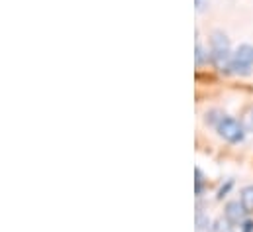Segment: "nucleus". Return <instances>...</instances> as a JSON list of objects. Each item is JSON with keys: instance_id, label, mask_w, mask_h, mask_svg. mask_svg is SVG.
<instances>
[{"instance_id": "5", "label": "nucleus", "mask_w": 253, "mask_h": 232, "mask_svg": "<svg viewBox=\"0 0 253 232\" xmlns=\"http://www.w3.org/2000/svg\"><path fill=\"white\" fill-rule=\"evenodd\" d=\"M194 232H214V221L208 217V213H204L198 205L196 209V217H194Z\"/></svg>"}, {"instance_id": "7", "label": "nucleus", "mask_w": 253, "mask_h": 232, "mask_svg": "<svg viewBox=\"0 0 253 232\" xmlns=\"http://www.w3.org/2000/svg\"><path fill=\"white\" fill-rule=\"evenodd\" d=\"M194 61H196V65H198V67L212 63V59H210V50H208V48H204L198 40H196V48H194Z\"/></svg>"}, {"instance_id": "10", "label": "nucleus", "mask_w": 253, "mask_h": 232, "mask_svg": "<svg viewBox=\"0 0 253 232\" xmlns=\"http://www.w3.org/2000/svg\"><path fill=\"white\" fill-rule=\"evenodd\" d=\"M242 124H244V128H246L248 134H253V105L244 111V115H242Z\"/></svg>"}, {"instance_id": "2", "label": "nucleus", "mask_w": 253, "mask_h": 232, "mask_svg": "<svg viewBox=\"0 0 253 232\" xmlns=\"http://www.w3.org/2000/svg\"><path fill=\"white\" fill-rule=\"evenodd\" d=\"M230 75L248 77L253 73V44H240L234 50V56L228 67Z\"/></svg>"}, {"instance_id": "11", "label": "nucleus", "mask_w": 253, "mask_h": 232, "mask_svg": "<svg viewBox=\"0 0 253 232\" xmlns=\"http://www.w3.org/2000/svg\"><path fill=\"white\" fill-rule=\"evenodd\" d=\"M194 175H196V179H194V187H196V197L200 199L202 195H204V174H202V170L200 168H196L194 170Z\"/></svg>"}, {"instance_id": "1", "label": "nucleus", "mask_w": 253, "mask_h": 232, "mask_svg": "<svg viewBox=\"0 0 253 232\" xmlns=\"http://www.w3.org/2000/svg\"><path fill=\"white\" fill-rule=\"evenodd\" d=\"M210 59H212V65L218 69V71H226L228 73V67H230V61L234 56V50H232V42L230 38L222 32V30H214L210 34Z\"/></svg>"}, {"instance_id": "3", "label": "nucleus", "mask_w": 253, "mask_h": 232, "mask_svg": "<svg viewBox=\"0 0 253 232\" xmlns=\"http://www.w3.org/2000/svg\"><path fill=\"white\" fill-rule=\"evenodd\" d=\"M216 132H218V136H220L224 142H228V144H242V142L246 140V134H248L246 128H244V124H242V120H238V118L228 116V115L218 122Z\"/></svg>"}, {"instance_id": "8", "label": "nucleus", "mask_w": 253, "mask_h": 232, "mask_svg": "<svg viewBox=\"0 0 253 232\" xmlns=\"http://www.w3.org/2000/svg\"><path fill=\"white\" fill-rule=\"evenodd\" d=\"M224 116L226 115H224L220 109H210V111H206V113H204V118H202V120H204V124H206V126H210V128H214V130H216L218 122H220Z\"/></svg>"}, {"instance_id": "6", "label": "nucleus", "mask_w": 253, "mask_h": 232, "mask_svg": "<svg viewBox=\"0 0 253 232\" xmlns=\"http://www.w3.org/2000/svg\"><path fill=\"white\" fill-rule=\"evenodd\" d=\"M240 201H242L244 209L248 211V215H253V183L244 185L240 189Z\"/></svg>"}, {"instance_id": "13", "label": "nucleus", "mask_w": 253, "mask_h": 232, "mask_svg": "<svg viewBox=\"0 0 253 232\" xmlns=\"http://www.w3.org/2000/svg\"><path fill=\"white\" fill-rule=\"evenodd\" d=\"M240 232H253V221L252 219H246L244 225L240 227Z\"/></svg>"}, {"instance_id": "4", "label": "nucleus", "mask_w": 253, "mask_h": 232, "mask_svg": "<svg viewBox=\"0 0 253 232\" xmlns=\"http://www.w3.org/2000/svg\"><path fill=\"white\" fill-rule=\"evenodd\" d=\"M246 215H248V211L244 209V205H242L240 199L238 201H228L224 205V219L228 223H232L234 227H242L244 221H246Z\"/></svg>"}, {"instance_id": "12", "label": "nucleus", "mask_w": 253, "mask_h": 232, "mask_svg": "<svg viewBox=\"0 0 253 232\" xmlns=\"http://www.w3.org/2000/svg\"><path fill=\"white\" fill-rule=\"evenodd\" d=\"M232 185H234V181H232V179H228V183H226V187H224V185L220 187V191H218V195H216V199H218V201H222L224 197H228V193H230V189H232Z\"/></svg>"}, {"instance_id": "9", "label": "nucleus", "mask_w": 253, "mask_h": 232, "mask_svg": "<svg viewBox=\"0 0 253 232\" xmlns=\"http://www.w3.org/2000/svg\"><path fill=\"white\" fill-rule=\"evenodd\" d=\"M238 227H234L232 223H228L224 217H220V219H216L214 221V232H236Z\"/></svg>"}]
</instances>
